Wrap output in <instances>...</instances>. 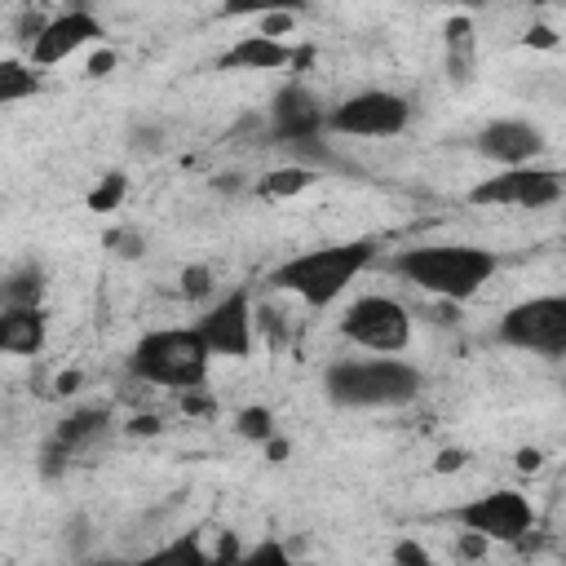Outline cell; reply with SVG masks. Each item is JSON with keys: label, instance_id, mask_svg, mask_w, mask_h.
Masks as SVG:
<instances>
[{"label": "cell", "instance_id": "17", "mask_svg": "<svg viewBox=\"0 0 566 566\" xmlns=\"http://www.w3.org/2000/svg\"><path fill=\"white\" fill-rule=\"evenodd\" d=\"M106 424H111V420H106V411H93V407L71 411V416L57 424L53 451H57V455H75L80 447H88L93 438H102V429H106Z\"/></svg>", "mask_w": 566, "mask_h": 566}, {"label": "cell", "instance_id": "9", "mask_svg": "<svg viewBox=\"0 0 566 566\" xmlns=\"http://www.w3.org/2000/svg\"><path fill=\"white\" fill-rule=\"evenodd\" d=\"M557 199H562V177L553 168H531V164L500 168L495 177H482L469 190V203L478 208H548Z\"/></svg>", "mask_w": 566, "mask_h": 566}, {"label": "cell", "instance_id": "3", "mask_svg": "<svg viewBox=\"0 0 566 566\" xmlns=\"http://www.w3.org/2000/svg\"><path fill=\"white\" fill-rule=\"evenodd\" d=\"M323 389L336 407H407L420 394V371L398 354L340 358L327 367Z\"/></svg>", "mask_w": 566, "mask_h": 566}, {"label": "cell", "instance_id": "30", "mask_svg": "<svg viewBox=\"0 0 566 566\" xmlns=\"http://www.w3.org/2000/svg\"><path fill=\"white\" fill-rule=\"evenodd\" d=\"M464 460H469V455H464V451H455V447H451V451H442V455H438V473H455V469H460V464H464Z\"/></svg>", "mask_w": 566, "mask_h": 566}, {"label": "cell", "instance_id": "22", "mask_svg": "<svg viewBox=\"0 0 566 566\" xmlns=\"http://www.w3.org/2000/svg\"><path fill=\"white\" fill-rule=\"evenodd\" d=\"M305 0H226L221 18H265V13H301Z\"/></svg>", "mask_w": 566, "mask_h": 566}, {"label": "cell", "instance_id": "36", "mask_svg": "<svg viewBox=\"0 0 566 566\" xmlns=\"http://www.w3.org/2000/svg\"><path fill=\"white\" fill-rule=\"evenodd\" d=\"M283 455H287V442H274L270 438V460H283Z\"/></svg>", "mask_w": 566, "mask_h": 566}, {"label": "cell", "instance_id": "26", "mask_svg": "<svg viewBox=\"0 0 566 566\" xmlns=\"http://www.w3.org/2000/svg\"><path fill=\"white\" fill-rule=\"evenodd\" d=\"M486 553V539L478 535V531H464L460 539H455V557H482Z\"/></svg>", "mask_w": 566, "mask_h": 566}, {"label": "cell", "instance_id": "1", "mask_svg": "<svg viewBox=\"0 0 566 566\" xmlns=\"http://www.w3.org/2000/svg\"><path fill=\"white\" fill-rule=\"evenodd\" d=\"M394 270L411 287L438 301H469L500 270V261L491 248H478V243H424V248H407L394 261Z\"/></svg>", "mask_w": 566, "mask_h": 566}, {"label": "cell", "instance_id": "21", "mask_svg": "<svg viewBox=\"0 0 566 566\" xmlns=\"http://www.w3.org/2000/svg\"><path fill=\"white\" fill-rule=\"evenodd\" d=\"M124 195H128V177L115 168V172H106V177H97V186L88 190V212H115L119 203H124Z\"/></svg>", "mask_w": 566, "mask_h": 566}, {"label": "cell", "instance_id": "14", "mask_svg": "<svg viewBox=\"0 0 566 566\" xmlns=\"http://www.w3.org/2000/svg\"><path fill=\"white\" fill-rule=\"evenodd\" d=\"M49 340V314L44 305H0V354L31 358Z\"/></svg>", "mask_w": 566, "mask_h": 566}, {"label": "cell", "instance_id": "32", "mask_svg": "<svg viewBox=\"0 0 566 566\" xmlns=\"http://www.w3.org/2000/svg\"><path fill=\"white\" fill-rule=\"evenodd\" d=\"M111 71H115V53H111V49L88 62V75H111Z\"/></svg>", "mask_w": 566, "mask_h": 566}, {"label": "cell", "instance_id": "15", "mask_svg": "<svg viewBox=\"0 0 566 566\" xmlns=\"http://www.w3.org/2000/svg\"><path fill=\"white\" fill-rule=\"evenodd\" d=\"M296 53L287 40H274V35H239L221 57H217V71H283L292 66Z\"/></svg>", "mask_w": 566, "mask_h": 566}, {"label": "cell", "instance_id": "12", "mask_svg": "<svg viewBox=\"0 0 566 566\" xmlns=\"http://www.w3.org/2000/svg\"><path fill=\"white\" fill-rule=\"evenodd\" d=\"M327 124V111L323 102L305 88V84H283L270 102V137L274 142H287V146H301V142H314Z\"/></svg>", "mask_w": 566, "mask_h": 566}, {"label": "cell", "instance_id": "11", "mask_svg": "<svg viewBox=\"0 0 566 566\" xmlns=\"http://www.w3.org/2000/svg\"><path fill=\"white\" fill-rule=\"evenodd\" d=\"M106 31H102V22L93 18V13H84V9H66V13H57V18H49L44 27H40V35L27 44L31 49V66H57V62H66L71 53H80V49H88V44H97Z\"/></svg>", "mask_w": 566, "mask_h": 566}, {"label": "cell", "instance_id": "28", "mask_svg": "<svg viewBox=\"0 0 566 566\" xmlns=\"http://www.w3.org/2000/svg\"><path fill=\"white\" fill-rule=\"evenodd\" d=\"M526 44H535V49H553L557 35H553L548 27H531V31H526Z\"/></svg>", "mask_w": 566, "mask_h": 566}, {"label": "cell", "instance_id": "19", "mask_svg": "<svg viewBox=\"0 0 566 566\" xmlns=\"http://www.w3.org/2000/svg\"><path fill=\"white\" fill-rule=\"evenodd\" d=\"M40 93V71L22 57H0V106L35 97Z\"/></svg>", "mask_w": 566, "mask_h": 566}, {"label": "cell", "instance_id": "6", "mask_svg": "<svg viewBox=\"0 0 566 566\" xmlns=\"http://www.w3.org/2000/svg\"><path fill=\"white\" fill-rule=\"evenodd\" d=\"M495 336L513 349H531V354H548L557 358L566 349V296H531L522 305H513Z\"/></svg>", "mask_w": 566, "mask_h": 566}, {"label": "cell", "instance_id": "25", "mask_svg": "<svg viewBox=\"0 0 566 566\" xmlns=\"http://www.w3.org/2000/svg\"><path fill=\"white\" fill-rule=\"evenodd\" d=\"M394 562H407V566H429V553L420 548V544H411V539H402V544H394V553H389Z\"/></svg>", "mask_w": 566, "mask_h": 566}, {"label": "cell", "instance_id": "18", "mask_svg": "<svg viewBox=\"0 0 566 566\" xmlns=\"http://www.w3.org/2000/svg\"><path fill=\"white\" fill-rule=\"evenodd\" d=\"M314 181H318V168H310V164H283V168H270L256 181V195L261 199H292V195L310 190Z\"/></svg>", "mask_w": 566, "mask_h": 566}, {"label": "cell", "instance_id": "34", "mask_svg": "<svg viewBox=\"0 0 566 566\" xmlns=\"http://www.w3.org/2000/svg\"><path fill=\"white\" fill-rule=\"evenodd\" d=\"M438 4H447V9H460V13H464V9H478V4H486V0H438Z\"/></svg>", "mask_w": 566, "mask_h": 566}, {"label": "cell", "instance_id": "10", "mask_svg": "<svg viewBox=\"0 0 566 566\" xmlns=\"http://www.w3.org/2000/svg\"><path fill=\"white\" fill-rule=\"evenodd\" d=\"M195 332H199V340L208 345L212 358H248L252 345H256V318H252L248 292L243 287L226 292L212 310L199 314Z\"/></svg>", "mask_w": 566, "mask_h": 566}, {"label": "cell", "instance_id": "4", "mask_svg": "<svg viewBox=\"0 0 566 566\" xmlns=\"http://www.w3.org/2000/svg\"><path fill=\"white\" fill-rule=\"evenodd\" d=\"M208 345L199 340L195 327H159V332H146L133 354H128V367L137 380L146 385H164V389H199L208 380Z\"/></svg>", "mask_w": 566, "mask_h": 566}, {"label": "cell", "instance_id": "7", "mask_svg": "<svg viewBox=\"0 0 566 566\" xmlns=\"http://www.w3.org/2000/svg\"><path fill=\"white\" fill-rule=\"evenodd\" d=\"M411 119V106L407 97L389 93V88H363L354 97H345L340 106L327 111V124L332 133L340 137H398Z\"/></svg>", "mask_w": 566, "mask_h": 566}, {"label": "cell", "instance_id": "23", "mask_svg": "<svg viewBox=\"0 0 566 566\" xmlns=\"http://www.w3.org/2000/svg\"><path fill=\"white\" fill-rule=\"evenodd\" d=\"M234 429H239V438H248V442H270V438H274V416H270V407H243V411L234 416Z\"/></svg>", "mask_w": 566, "mask_h": 566}, {"label": "cell", "instance_id": "35", "mask_svg": "<svg viewBox=\"0 0 566 566\" xmlns=\"http://www.w3.org/2000/svg\"><path fill=\"white\" fill-rule=\"evenodd\" d=\"M155 424H159V420H150V416H146V420H133V433H155Z\"/></svg>", "mask_w": 566, "mask_h": 566}, {"label": "cell", "instance_id": "27", "mask_svg": "<svg viewBox=\"0 0 566 566\" xmlns=\"http://www.w3.org/2000/svg\"><path fill=\"white\" fill-rule=\"evenodd\" d=\"M243 562H287V548L283 544H256L243 553Z\"/></svg>", "mask_w": 566, "mask_h": 566}, {"label": "cell", "instance_id": "5", "mask_svg": "<svg viewBox=\"0 0 566 566\" xmlns=\"http://www.w3.org/2000/svg\"><path fill=\"white\" fill-rule=\"evenodd\" d=\"M340 336L371 354H402L411 345V314L394 296H358L340 314Z\"/></svg>", "mask_w": 566, "mask_h": 566}, {"label": "cell", "instance_id": "24", "mask_svg": "<svg viewBox=\"0 0 566 566\" xmlns=\"http://www.w3.org/2000/svg\"><path fill=\"white\" fill-rule=\"evenodd\" d=\"M208 287H212V274H208L203 265H190V270L181 274V292H186L190 301H199V296H203Z\"/></svg>", "mask_w": 566, "mask_h": 566}, {"label": "cell", "instance_id": "20", "mask_svg": "<svg viewBox=\"0 0 566 566\" xmlns=\"http://www.w3.org/2000/svg\"><path fill=\"white\" fill-rule=\"evenodd\" d=\"M44 296V274L35 265H22L0 279V305H40Z\"/></svg>", "mask_w": 566, "mask_h": 566}, {"label": "cell", "instance_id": "33", "mask_svg": "<svg viewBox=\"0 0 566 566\" xmlns=\"http://www.w3.org/2000/svg\"><path fill=\"white\" fill-rule=\"evenodd\" d=\"M75 385H80V371H66V376H57V389H62V394H71Z\"/></svg>", "mask_w": 566, "mask_h": 566}, {"label": "cell", "instance_id": "13", "mask_svg": "<svg viewBox=\"0 0 566 566\" xmlns=\"http://www.w3.org/2000/svg\"><path fill=\"white\" fill-rule=\"evenodd\" d=\"M539 150H544V133L535 124H526V119H491L478 133V155H486L500 168L531 164Z\"/></svg>", "mask_w": 566, "mask_h": 566}, {"label": "cell", "instance_id": "8", "mask_svg": "<svg viewBox=\"0 0 566 566\" xmlns=\"http://www.w3.org/2000/svg\"><path fill=\"white\" fill-rule=\"evenodd\" d=\"M455 522H460L464 531H478L486 544H517V539L531 535L535 509H531V500H526L522 491L500 486V491H486V495L460 504V509H455Z\"/></svg>", "mask_w": 566, "mask_h": 566}, {"label": "cell", "instance_id": "16", "mask_svg": "<svg viewBox=\"0 0 566 566\" xmlns=\"http://www.w3.org/2000/svg\"><path fill=\"white\" fill-rule=\"evenodd\" d=\"M473 71H478V35H473V22L464 13H455L447 22V80L469 84Z\"/></svg>", "mask_w": 566, "mask_h": 566}, {"label": "cell", "instance_id": "31", "mask_svg": "<svg viewBox=\"0 0 566 566\" xmlns=\"http://www.w3.org/2000/svg\"><path fill=\"white\" fill-rule=\"evenodd\" d=\"M539 464H544V455H539L535 447H522V451H517V469H522V473H535Z\"/></svg>", "mask_w": 566, "mask_h": 566}, {"label": "cell", "instance_id": "29", "mask_svg": "<svg viewBox=\"0 0 566 566\" xmlns=\"http://www.w3.org/2000/svg\"><path fill=\"white\" fill-rule=\"evenodd\" d=\"M186 411H199V416H212V411H217V402H212V398H199L195 389H186Z\"/></svg>", "mask_w": 566, "mask_h": 566}, {"label": "cell", "instance_id": "2", "mask_svg": "<svg viewBox=\"0 0 566 566\" xmlns=\"http://www.w3.org/2000/svg\"><path fill=\"white\" fill-rule=\"evenodd\" d=\"M376 256L371 239H349V243H327V248H310L301 256H287L283 265H274L270 283L301 296L305 305H332Z\"/></svg>", "mask_w": 566, "mask_h": 566}]
</instances>
